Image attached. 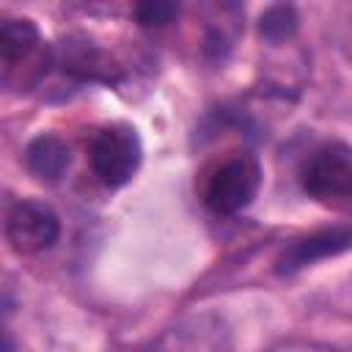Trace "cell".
<instances>
[{
    "label": "cell",
    "instance_id": "cell-1",
    "mask_svg": "<svg viewBox=\"0 0 352 352\" xmlns=\"http://www.w3.org/2000/svg\"><path fill=\"white\" fill-rule=\"evenodd\" d=\"M261 187V165L253 154H231L206 176L204 204L214 214L242 212Z\"/></svg>",
    "mask_w": 352,
    "mask_h": 352
},
{
    "label": "cell",
    "instance_id": "cell-2",
    "mask_svg": "<svg viewBox=\"0 0 352 352\" xmlns=\"http://www.w3.org/2000/svg\"><path fill=\"white\" fill-rule=\"evenodd\" d=\"M302 190L324 204V206H349L352 204V148L333 143L316 148L302 170H300Z\"/></svg>",
    "mask_w": 352,
    "mask_h": 352
},
{
    "label": "cell",
    "instance_id": "cell-3",
    "mask_svg": "<svg viewBox=\"0 0 352 352\" xmlns=\"http://www.w3.org/2000/svg\"><path fill=\"white\" fill-rule=\"evenodd\" d=\"M140 138L132 126L126 124H110L104 129H99L91 140V168L94 176L104 184V187H121L126 184L138 165H140Z\"/></svg>",
    "mask_w": 352,
    "mask_h": 352
},
{
    "label": "cell",
    "instance_id": "cell-4",
    "mask_svg": "<svg viewBox=\"0 0 352 352\" xmlns=\"http://www.w3.org/2000/svg\"><path fill=\"white\" fill-rule=\"evenodd\" d=\"M60 234V220L52 206L41 201H19L6 220V239L14 253L36 256L55 245Z\"/></svg>",
    "mask_w": 352,
    "mask_h": 352
},
{
    "label": "cell",
    "instance_id": "cell-5",
    "mask_svg": "<svg viewBox=\"0 0 352 352\" xmlns=\"http://www.w3.org/2000/svg\"><path fill=\"white\" fill-rule=\"evenodd\" d=\"M52 63L60 66L66 74H72L77 80H88V82L116 85L121 80V66L99 44H94L82 36L63 38L58 44V50L52 52Z\"/></svg>",
    "mask_w": 352,
    "mask_h": 352
},
{
    "label": "cell",
    "instance_id": "cell-6",
    "mask_svg": "<svg viewBox=\"0 0 352 352\" xmlns=\"http://www.w3.org/2000/svg\"><path fill=\"white\" fill-rule=\"evenodd\" d=\"M140 352H231V341L217 316H195L179 322Z\"/></svg>",
    "mask_w": 352,
    "mask_h": 352
},
{
    "label": "cell",
    "instance_id": "cell-7",
    "mask_svg": "<svg viewBox=\"0 0 352 352\" xmlns=\"http://www.w3.org/2000/svg\"><path fill=\"white\" fill-rule=\"evenodd\" d=\"M0 60L3 80L8 82L16 69H30L33 77L41 74V63L52 60V52L41 50L38 30L30 19H6L0 28Z\"/></svg>",
    "mask_w": 352,
    "mask_h": 352
},
{
    "label": "cell",
    "instance_id": "cell-8",
    "mask_svg": "<svg viewBox=\"0 0 352 352\" xmlns=\"http://www.w3.org/2000/svg\"><path fill=\"white\" fill-rule=\"evenodd\" d=\"M346 248H352V228H324V231H316V234H308V236L292 242L278 256L275 270L280 275H292V272H297L319 258L336 256Z\"/></svg>",
    "mask_w": 352,
    "mask_h": 352
},
{
    "label": "cell",
    "instance_id": "cell-9",
    "mask_svg": "<svg viewBox=\"0 0 352 352\" xmlns=\"http://www.w3.org/2000/svg\"><path fill=\"white\" fill-rule=\"evenodd\" d=\"M72 162L69 146L55 138V135H38L36 140L28 143L25 148V168L38 179V182H58Z\"/></svg>",
    "mask_w": 352,
    "mask_h": 352
},
{
    "label": "cell",
    "instance_id": "cell-10",
    "mask_svg": "<svg viewBox=\"0 0 352 352\" xmlns=\"http://www.w3.org/2000/svg\"><path fill=\"white\" fill-rule=\"evenodd\" d=\"M297 28H300V16H297L294 6H283V3L270 6L258 19V33L270 44H280V41L292 38L297 33Z\"/></svg>",
    "mask_w": 352,
    "mask_h": 352
},
{
    "label": "cell",
    "instance_id": "cell-11",
    "mask_svg": "<svg viewBox=\"0 0 352 352\" xmlns=\"http://www.w3.org/2000/svg\"><path fill=\"white\" fill-rule=\"evenodd\" d=\"M176 14H179V6L168 3V0H146V3L135 6V19L143 28H162V25L173 22Z\"/></svg>",
    "mask_w": 352,
    "mask_h": 352
}]
</instances>
